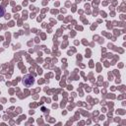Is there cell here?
Wrapping results in <instances>:
<instances>
[{"mask_svg":"<svg viewBox=\"0 0 126 126\" xmlns=\"http://www.w3.org/2000/svg\"><path fill=\"white\" fill-rule=\"evenodd\" d=\"M34 83V78L31 75H26L23 79V84L26 86V87H31L32 84Z\"/></svg>","mask_w":126,"mask_h":126,"instance_id":"1","label":"cell"},{"mask_svg":"<svg viewBox=\"0 0 126 126\" xmlns=\"http://www.w3.org/2000/svg\"><path fill=\"white\" fill-rule=\"evenodd\" d=\"M4 14H5V10H4V8H3V7H1V6H0V17H2Z\"/></svg>","mask_w":126,"mask_h":126,"instance_id":"2","label":"cell"}]
</instances>
